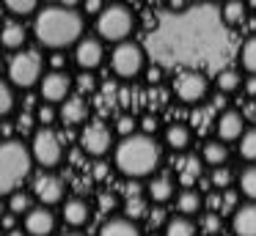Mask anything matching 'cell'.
<instances>
[{"label": "cell", "instance_id": "1", "mask_svg": "<svg viewBox=\"0 0 256 236\" xmlns=\"http://www.w3.org/2000/svg\"><path fill=\"white\" fill-rule=\"evenodd\" d=\"M83 14L74 11L72 5H44L34 22L36 38L47 49H64L69 44H78L83 38Z\"/></svg>", "mask_w": 256, "mask_h": 236}, {"label": "cell", "instance_id": "2", "mask_svg": "<svg viewBox=\"0 0 256 236\" xmlns=\"http://www.w3.org/2000/svg\"><path fill=\"white\" fill-rule=\"evenodd\" d=\"M113 159H116V168L122 170L130 179H146L157 170L162 159L160 143L152 135H144V132H135L130 137H122L118 146L113 148Z\"/></svg>", "mask_w": 256, "mask_h": 236}, {"label": "cell", "instance_id": "3", "mask_svg": "<svg viewBox=\"0 0 256 236\" xmlns=\"http://www.w3.org/2000/svg\"><path fill=\"white\" fill-rule=\"evenodd\" d=\"M30 148L20 140L0 143V195H12L30 173Z\"/></svg>", "mask_w": 256, "mask_h": 236}, {"label": "cell", "instance_id": "4", "mask_svg": "<svg viewBox=\"0 0 256 236\" xmlns=\"http://www.w3.org/2000/svg\"><path fill=\"white\" fill-rule=\"evenodd\" d=\"M135 27V16L130 11V5L124 3H110L102 8V14L96 16V33L102 41H127V36Z\"/></svg>", "mask_w": 256, "mask_h": 236}, {"label": "cell", "instance_id": "5", "mask_svg": "<svg viewBox=\"0 0 256 236\" xmlns=\"http://www.w3.org/2000/svg\"><path fill=\"white\" fill-rule=\"evenodd\" d=\"M8 80L17 88H34L42 80V55L36 49H20L8 60Z\"/></svg>", "mask_w": 256, "mask_h": 236}, {"label": "cell", "instance_id": "6", "mask_svg": "<svg viewBox=\"0 0 256 236\" xmlns=\"http://www.w3.org/2000/svg\"><path fill=\"white\" fill-rule=\"evenodd\" d=\"M144 63H146V55L144 49H140V44L135 41H122L113 47V55H110V66L113 71H116L118 77H124V80H130V77L140 74L144 71Z\"/></svg>", "mask_w": 256, "mask_h": 236}, {"label": "cell", "instance_id": "7", "mask_svg": "<svg viewBox=\"0 0 256 236\" xmlns=\"http://www.w3.org/2000/svg\"><path fill=\"white\" fill-rule=\"evenodd\" d=\"M30 157L42 165V168H56L64 157V146L61 137L50 129V126H42L39 132H34V140H30Z\"/></svg>", "mask_w": 256, "mask_h": 236}, {"label": "cell", "instance_id": "8", "mask_svg": "<svg viewBox=\"0 0 256 236\" xmlns=\"http://www.w3.org/2000/svg\"><path fill=\"white\" fill-rule=\"evenodd\" d=\"M174 93H176L179 102L196 104L210 93V80H206L201 71H193V69L182 71V74L176 77V82H174Z\"/></svg>", "mask_w": 256, "mask_h": 236}, {"label": "cell", "instance_id": "9", "mask_svg": "<svg viewBox=\"0 0 256 236\" xmlns=\"http://www.w3.org/2000/svg\"><path fill=\"white\" fill-rule=\"evenodd\" d=\"M80 146L91 157H105L113 148V135L102 121H91V124H86L83 135H80Z\"/></svg>", "mask_w": 256, "mask_h": 236}, {"label": "cell", "instance_id": "10", "mask_svg": "<svg viewBox=\"0 0 256 236\" xmlns=\"http://www.w3.org/2000/svg\"><path fill=\"white\" fill-rule=\"evenodd\" d=\"M105 58V44L102 38H94V36H83L78 44H74V63L80 66L83 71H91L102 63Z\"/></svg>", "mask_w": 256, "mask_h": 236}, {"label": "cell", "instance_id": "11", "mask_svg": "<svg viewBox=\"0 0 256 236\" xmlns=\"http://www.w3.org/2000/svg\"><path fill=\"white\" fill-rule=\"evenodd\" d=\"M69 91H72V77H69L66 71H56V69H52L50 74L42 77V96H44L47 104L66 102Z\"/></svg>", "mask_w": 256, "mask_h": 236}, {"label": "cell", "instance_id": "12", "mask_svg": "<svg viewBox=\"0 0 256 236\" xmlns=\"http://www.w3.org/2000/svg\"><path fill=\"white\" fill-rule=\"evenodd\" d=\"M56 231V214L47 206H36L25 214V234L28 236H50Z\"/></svg>", "mask_w": 256, "mask_h": 236}, {"label": "cell", "instance_id": "13", "mask_svg": "<svg viewBox=\"0 0 256 236\" xmlns=\"http://www.w3.org/2000/svg\"><path fill=\"white\" fill-rule=\"evenodd\" d=\"M218 129V137H220V143H232V140H240L245 132V118L240 110H223L220 118H218L215 124Z\"/></svg>", "mask_w": 256, "mask_h": 236}, {"label": "cell", "instance_id": "14", "mask_svg": "<svg viewBox=\"0 0 256 236\" xmlns=\"http://www.w3.org/2000/svg\"><path fill=\"white\" fill-rule=\"evenodd\" d=\"M34 195L39 198L44 206H52V203H58V201L64 198V181L58 179V176H52V173L36 176V181H34Z\"/></svg>", "mask_w": 256, "mask_h": 236}, {"label": "cell", "instance_id": "15", "mask_svg": "<svg viewBox=\"0 0 256 236\" xmlns=\"http://www.w3.org/2000/svg\"><path fill=\"white\" fill-rule=\"evenodd\" d=\"M232 228L237 236H256V203H242L234 209Z\"/></svg>", "mask_w": 256, "mask_h": 236}, {"label": "cell", "instance_id": "16", "mask_svg": "<svg viewBox=\"0 0 256 236\" xmlns=\"http://www.w3.org/2000/svg\"><path fill=\"white\" fill-rule=\"evenodd\" d=\"M25 38H28V30H25L20 22H6V25L0 27V44L6 49H22Z\"/></svg>", "mask_w": 256, "mask_h": 236}, {"label": "cell", "instance_id": "17", "mask_svg": "<svg viewBox=\"0 0 256 236\" xmlns=\"http://www.w3.org/2000/svg\"><path fill=\"white\" fill-rule=\"evenodd\" d=\"M100 236H140V228L127 217H113L100 228Z\"/></svg>", "mask_w": 256, "mask_h": 236}, {"label": "cell", "instance_id": "18", "mask_svg": "<svg viewBox=\"0 0 256 236\" xmlns=\"http://www.w3.org/2000/svg\"><path fill=\"white\" fill-rule=\"evenodd\" d=\"M88 203L80 201V198H72V201L64 203V220H66L72 228H78V225H86L88 223Z\"/></svg>", "mask_w": 256, "mask_h": 236}, {"label": "cell", "instance_id": "19", "mask_svg": "<svg viewBox=\"0 0 256 236\" xmlns=\"http://www.w3.org/2000/svg\"><path fill=\"white\" fill-rule=\"evenodd\" d=\"M193 140V132L188 124H171L166 129V146H171L174 151H184Z\"/></svg>", "mask_w": 256, "mask_h": 236}, {"label": "cell", "instance_id": "20", "mask_svg": "<svg viewBox=\"0 0 256 236\" xmlns=\"http://www.w3.org/2000/svg\"><path fill=\"white\" fill-rule=\"evenodd\" d=\"M86 115H88V104H86L80 96H72V99H66V102H64L61 118L66 121V124H83Z\"/></svg>", "mask_w": 256, "mask_h": 236}, {"label": "cell", "instance_id": "21", "mask_svg": "<svg viewBox=\"0 0 256 236\" xmlns=\"http://www.w3.org/2000/svg\"><path fill=\"white\" fill-rule=\"evenodd\" d=\"M174 190H176V187H174L171 176H154V179L149 181V198H152V201H157V203L171 201Z\"/></svg>", "mask_w": 256, "mask_h": 236}, {"label": "cell", "instance_id": "22", "mask_svg": "<svg viewBox=\"0 0 256 236\" xmlns=\"http://www.w3.org/2000/svg\"><path fill=\"white\" fill-rule=\"evenodd\" d=\"M201 159H204L210 168H220V165H226V159H228L226 143H220V140H206V143H204V151H201Z\"/></svg>", "mask_w": 256, "mask_h": 236}, {"label": "cell", "instance_id": "23", "mask_svg": "<svg viewBox=\"0 0 256 236\" xmlns=\"http://www.w3.org/2000/svg\"><path fill=\"white\" fill-rule=\"evenodd\" d=\"M176 212L182 217H190V214L201 212V195L196 190H182L176 195Z\"/></svg>", "mask_w": 256, "mask_h": 236}, {"label": "cell", "instance_id": "24", "mask_svg": "<svg viewBox=\"0 0 256 236\" xmlns=\"http://www.w3.org/2000/svg\"><path fill=\"white\" fill-rule=\"evenodd\" d=\"M166 236H196V225L190 217H182V214H176V217H171L166 223Z\"/></svg>", "mask_w": 256, "mask_h": 236}, {"label": "cell", "instance_id": "25", "mask_svg": "<svg viewBox=\"0 0 256 236\" xmlns=\"http://www.w3.org/2000/svg\"><path fill=\"white\" fill-rule=\"evenodd\" d=\"M245 3H237V0H228V3H223L220 5V19L226 22L228 27H234V25H240V22L245 19Z\"/></svg>", "mask_w": 256, "mask_h": 236}, {"label": "cell", "instance_id": "26", "mask_svg": "<svg viewBox=\"0 0 256 236\" xmlns=\"http://www.w3.org/2000/svg\"><path fill=\"white\" fill-rule=\"evenodd\" d=\"M240 63L248 74L256 77V36H248L242 41V49H240Z\"/></svg>", "mask_w": 256, "mask_h": 236}, {"label": "cell", "instance_id": "27", "mask_svg": "<svg viewBox=\"0 0 256 236\" xmlns=\"http://www.w3.org/2000/svg\"><path fill=\"white\" fill-rule=\"evenodd\" d=\"M240 192H242L250 203H256V165H250V168H245L242 173H240Z\"/></svg>", "mask_w": 256, "mask_h": 236}, {"label": "cell", "instance_id": "28", "mask_svg": "<svg viewBox=\"0 0 256 236\" xmlns=\"http://www.w3.org/2000/svg\"><path fill=\"white\" fill-rule=\"evenodd\" d=\"M240 157L248 159V162H254V159H256V126L245 129L242 137H240Z\"/></svg>", "mask_w": 256, "mask_h": 236}, {"label": "cell", "instance_id": "29", "mask_svg": "<svg viewBox=\"0 0 256 236\" xmlns=\"http://www.w3.org/2000/svg\"><path fill=\"white\" fill-rule=\"evenodd\" d=\"M218 91H223V93H232V91H237L240 88V74L234 69H226V71H218Z\"/></svg>", "mask_w": 256, "mask_h": 236}, {"label": "cell", "instance_id": "30", "mask_svg": "<svg viewBox=\"0 0 256 236\" xmlns=\"http://www.w3.org/2000/svg\"><path fill=\"white\" fill-rule=\"evenodd\" d=\"M12 110H14V88H12V82L0 80V118L8 115Z\"/></svg>", "mask_w": 256, "mask_h": 236}, {"label": "cell", "instance_id": "31", "mask_svg": "<svg viewBox=\"0 0 256 236\" xmlns=\"http://www.w3.org/2000/svg\"><path fill=\"white\" fill-rule=\"evenodd\" d=\"M124 214H127V220H138L146 214V201L140 195H130L127 198V206H124Z\"/></svg>", "mask_w": 256, "mask_h": 236}, {"label": "cell", "instance_id": "32", "mask_svg": "<svg viewBox=\"0 0 256 236\" xmlns=\"http://www.w3.org/2000/svg\"><path fill=\"white\" fill-rule=\"evenodd\" d=\"M8 212H14V214L25 212L28 214L30 212V198L25 195V192H12V198H8Z\"/></svg>", "mask_w": 256, "mask_h": 236}, {"label": "cell", "instance_id": "33", "mask_svg": "<svg viewBox=\"0 0 256 236\" xmlns=\"http://www.w3.org/2000/svg\"><path fill=\"white\" fill-rule=\"evenodd\" d=\"M6 8L12 11V14H20V16H25V14H34L39 5L34 3V0H8L6 3Z\"/></svg>", "mask_w": 256, "mask_h": 236}, {"label": "cell", "instance_id": "34", "mask_svg": "<svg viewBox=\"0 0 256 236\" xmlns=\"http://www.w3.org/2000/svg\"><path fill=\"white\" fill-rule=\"evenodd\" d=\"M232 170L226 168V165H220V168H212V184L218 187V190H226L228 184H232Z\"/></svg>", "mask_w": 256, "mask_h": 236}, {"label": "cell", "instance_id": "35", "mask_svg": "<svg viewBox=\"0 0 256 236\" xmlns=\"http://www.w3.org/2000/svg\"><path fill=\"white\" fill-rule=\"evenodd\" d=\"M116 129H118V135H122V137L135 135V118H132V115H122L118 124H116Z\"/></svg>", "mask_w": 256, "mask_h": 236}, {"label": "cell", "instance_id": "36", "mask_svg": "<svg viewBox=\"0 0 256 236\" xmlns=\"http://www.w3.org/2000/svg\"><path fill=\"white\" fill-rule=\"evenodd\" d=\"M36 118H39V124H52V118H56L52 104H42V107L36 110Z\"/></svg>", "mask_w": 256, "mask_h": 236}, {"label": "cell", "instance_id": "37", "mask_svg": "<svg viewBox=\"0 0 256 236\" xmlns=\"http://www.w3.org/2000/svg\"><path fill=\"white\" fill-rule=\"evenodd\" d=\"M78 88H80V91H83V93H91V91H94V88H96L94 77H91L88 71H83V74L78 77Z\"/></svg>", "mask_w": 256, "mask_h": 236}, {"label": "cell", "instance_id": "38", "mask_svg": "<svg viewBox=\"0 0 256 236\" xmlns=\"http://www.w3.org/2000/svg\"><path fill=\"white\" fill-rule=\"evenodd\" d=\"M140 126H144V135H152V137H154V129H157V121L152 118V115H146V118H144V124H140Z\"/></svg>", "mask_w": 256, "mask_h": 236}, {"label": "cell", "instance_id": "39", "mask_svg": "<svg viewBox=\"0 0 256 236\" xmlns=\"http://www.w3.org/2000/svg\"><path fill=\"white\" fill-rule=\"evenodd\" d=\"M102 8H105L102 3H86V11H91V14H96V16L102 14Z\"/></svg>", "mask_w": 256, "mask_h": 236}, {"label": "cell", "instance_id": "40", "mask_svg": "<svg viewBox=\"0 0 256 236\" xmlns=\"http://www.w3.org/2000/svg\"><path fill=\"white\" fill-rule=\"evenodd\" d=\"M245 88H248V93H250V96H256V77H250V80H248V85H245Z\"/></svg>", "mask_w": 256, "mask_h": 236}, {"label": "cell", "instance_id": "41", "mask_svg": "<svg viewBox=\"0 0 256 236\" xmlns=\"http://www.w3.org/2000/svg\"><path fill=\"white\" fill-rule=\"evenodd\" d=\"M94 176H96V179H102V176H105V165H94Z\"/></svg>", "mask_w": 256, "mask_h": 236}, {"label": "cell", "instance_id": "42", "mask_svg": "<svg viewBox=\"0 0 256 236\" xmlns=\"http://www.w3.org/2000/svg\"><path fill=\"white\" fill-rule=\"evenodd\" d=\"M8 236H25L22 231H8Z\"/></svg>", "mask_w": 256, "mask_h": 236}, {"label": "cell", "instance_id": "43", "mask_svg": "<svg viewBox=\"0 0 256 236\" xmlns=\"http://www.w3.org/2000/svg\"><path fill=\"white\" fill-rule=\"evenodd\" d=\"M64 236H83V234H64Z\"/></svg>", "mask_w": 256, "mask_h": 236}, {"label": "cell", "instance_id": "44", "mask_svg": "<svg viewBox=\"0 0 256 236\" xmlns=\"http://www.w3.org/2000/svg\"><path fill=\"white\" fill-rule=\"evenodd\" d=\"M0 212H3V203H0Z\"/></svg>", "mask_w": 256, "mask_h": 236}]
</instances>
